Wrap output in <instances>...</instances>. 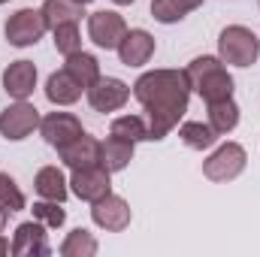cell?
Wrapping results in <instances>:
<instances>
[{
	"instance_id": "6da1fadb",
	"label": "cell",
	"mask_w": 260,
	"mask_h": 257,
	"mask_svg": "<svg viewBox=\"0 0 260 257\" xmlns=\"http://www.w3.org/2000/svg\"><path fill=\"white\" fill-rule=\"evenodd\" d=\"M133 97L148 112L151 139H164L170 130L179 127L182 115L188 112L191 82L185 70H151L133 82Z\"/></svg>"
},
{
	"instance_id": "7a4b0ae2",
	"label": "cell",
	"mask_w": 260,
	"mask_h": 257,
	"mask_svg": "<svg viewBox=\"0 0 260 257\" xmlns=\"http://www.w3.org/2000/svg\"><path fill=\"white\" fill-rule=\"evenodd\" d=\"M185 76L191 82V91H197L206 100V106L233 97V76L227 73L221 58H212V55L194 58L188 64V70H185Z\"/></svg>"
},
{
	"instance_id": "3957f363",
	"label": "cell",
	"mask_w": 260,
	"mask_h": 257,
	"mask_svg": "<svg viewBox=\"0 0 260 257\" xmlns=\"http://www.w3.org/2000/svg\"><path fill=\"white\" fill-rule=\"evenodd\" d=\"M218 55H221L224 64L251 67V64H257L260 40L254 37L251 27H245V24H230V27H224L221 37H218Z\"/></svg>"
},
{
	"instance_id": "277c9868",
	"label": "cell",
	"mask_w": 260,
	"mask_h": 257,
	"mask_svg": "<svg viewBox=\"0 0 260 257\" xmlns=\"http://www.w3.org/2000/svg\"><path fill=\"white\" fill-rule=\"evenodd\" d=\"M3 30H6V43H9V46L27 49V46H37V43L43 40V34L49 30V24H46L43 9L24 6V9H18V12L9 15V21H6Z\"/></svg>"
},
{
	"instance_id": "5b68a950",
	"label": "cell",
	"mask_w": 260,
	"mask_h": 257,
	"mask_svg": "<svg viewBox=\"0 0 260 257\" xmlns=\"http://www.w3.org/2000/svg\"><path fill=\"white\" fill-rule=\"evenodd\" d=\"M245 164H248L245 148H242L239 142H224V145H218V148L206 157L203 176H206L209 182H233V179L245 170Z\"/></svg>"
},
{
	"instance_id": "8992f818",
	"label": "cell",
	"mask_w": 260,
	"mask_h": 257,
	"mask_svg": "<svg viewBox=\"0 0 260 257\" xmlns=\"http://www.w3.org/2000/svg\"><path fill=\"white\" fill-rule=\"evenodd\" d=\"M40 112H37V106L34 103H27V100H15L12 106H6L3 112H0V136H6V139H12V142H18V139H27L34 130L40 127Z\"/></svg>"
},
{
	"instance_id": "52a82bcc",
	"label": "cell",
	"mask_w": 260,
	"mask_h": 257,
	"mask_svg": "<svg viewBox=\"0 0 260 257\" xmlns=\"http://www.w3.org/2000/svg\"><path fill=\"white\" fill-rule=\"evenodd\" d=\"M124 34H127V24H124V18L118 12L100 9V12H91L88 15V37H91L94 46H100L106 52L109 49H118V43L124 40Z\"/></svg>"
},
{
	"instance_id": "ba28073f",
	"label": "cell",
	"mask_w": 260,
	"mask_h": 257,
	"mask_svg": "<svg viewBox=\"0 0 260 257\" xmlns=\"http://www.w3.org/2000/svg\"><path fill=\"white\" fill-rule=\"evenodd\" d=\"M112 173L97 164V167H85V170H73V179H70V191L76 194L79 200L85 203H97L103 200L106 194H112Z\"/></svg>"
},
{
	"instance_id": "9c48e42d",
	"label": "cell",
	"mask_w": 260,
	"mask_h": 257,
	"mask_svg": "<svg viewBox=\"0 0 260 257\" xmlns=\"http://www.w3.org/2000/svg\"><path fill=\"white\" fill-rule=\"evenodd\" d=\"M85 94H88V103L94 112H115L130 100V88L115 76H100Z\"/></svg>"
},
{
	"instance_id": "30bf717a",
	"label": "cell",
	"mask_w": 260,
	"mask_h": 257,
	"mask_svg": "<svg viewBox=\"0 0 260 257\" xmlns=\"http://www.w3.org/2000/svg\"><path fill=\"white\" fill-rule=\"evenodd\" d=\"M91 218H94L97 227H103V230H109V233H121L130 224V206H127L124 197L106 194L103 200L91 203Z\"/></svg>"
},
{
	"instance_id": "8fae6325",
	"label": "cell",
	"mask_w": 260,
	"mask_h": 257,
	"mask_svg": "<svg viewBox=\"0 0 260 257\" xmlns=\"http://www.w3.org/2000/svg\"><path fill=\"white\" fill-rule=\"evenodd\" d=\"M40 133L52 148H64L73 139H79L85 130H82V121L76 115H70V112H49L40 121Z\"/></svg>"
},
{
	"instance_id": "7c38bea8",
	"label": "cell",
	"mask_w": 260,
	"mask_h": 257,
	"mask_svg": "<svg viewBox=\"0 0 260 257\" xmlns=\"http://www.w3.org/2000/svg\"><path fill=\"white\" fill-rule=\"evenodd\" d=\"M12 254L15 257H46L52 254V245L46 239V230H43V221H24L15 227V236H12Z\"/></svg>"
},
{
	"instance_id": "4fadbf2b",
	"label": "cell",
	"mask_w": 260,
	"mask_h": 257,
	"mask_svg": "<svg viewBox=\"0 0 260 257\" xmlns=\"http://www.w3.org/2000/svg\"><path fill=\"white\" fill-rule=\"evenodd\" d=\"M115 52H118L124 67H142L148 64L151 55H154V37L148 30H142V27H130Z\"/></svg>"
},
{
	"instance_id": "5bb4252c",
	"label": "cell",
	"mask_w": 260,
	"mask_h": 257,
	"mask_svg": "<svg viewBox=\"0 0 260 257\" xmlns=\"http://www.w3.org/2000/svg\"><path fill=\"white\" fill-rule=\"evenodd\" d=\"M37 88V67L34 61H12L3 73V91L15 100H27Z\"/></svg>"
},
{
	"instance_id": "9a60e30c",
	"label": "cell",
	"mask_w": 260,
	"mask_h": 257,
	"mask_svg": "<svg viewBox=\"0 0 260 257\" xmlns=\"http://www.w3.org/2000/svg\"><path fill=\"white\" fill-rule=\"evenodd\" d=\"M61 151V160H64L70 170H85V167H97L100 164V142L88 133H82L79 139H73L70 145L58 148Z\"/></svg>"
},
{
	"instance_id": "2e32d148",
	"label": "cell",
	"mask_w": 260,
	"mask_h": 257,
	"mask_svg": "<svg viewBox=\"0 0 260 257\" xmlns=\"http://www.w3.org/2000/svg\"><path fill=\"white\" fill-rule=\"evenodd\" d=\"M82 91H85V88H82L67 70L52 73L49 82H46V97H49V103H55V106H73V103L82 97Z\"/></svg>"
},
{
	"instance_id": "e0dca14e",
	"label": "cell",
	"mask_w": 260,
	"mask_h": 257,
	"mask_svg": "<svg viewBox=\"0 0 260 257\" xmlns=\"http://www.w3.org/2000/svg\"><path fill=\"white\" fill-rule=\"evenodd\" d=\"M34 188L43 200H55V203H64L67 194H70V182L64 179V173L58 167H43L34 179Z\"/></svg>"
},
{
	"instance_id": "ac0fdd59",
	"label": "cell",
	"mask_w": 260,
	"mask_h": 257,
	"mask_svg": "<svg viewBox=\"0 0 260 257\" xmlns=\"http://www.w3.org/2000/svg\"><path fill=\"white\" fill-rule=\"evenodd\" d=\"M133 145H136V142L109 136L106 142H100V164H103L109 173H121L130 160H133Z\"/></svg>"
},
{
	"instance_id": "d6986e66",
	"label": "cell",
	"mask_w": 260,
	"mask_h": 257,
	"mask_svg": "<svg viewBox=\"0 0 260 257\" xmlns=\"http://www.w3.org/2000/svg\"><path fill=\"white\" fill-rule=\"evenodd\" d=\"M64 70L88 91L97 79H100V64H97V58L94 55H88V52H73V55H67V61H64Z\"/></svg>"
},
{
	"instance_id": "ffe728a7",
	"label": "cell",
	"mask_w": 260,
	"mask_h": 257,
	"mask_svg": "<svg viewBox=\"0 0 260 257\" xmlns=\"http://www.w3.org/2000/svg\"><path fill=\"white\" fill-rule=\"evenodd\" d=\"M206 0H151V15L160 21V24H176L182 21L188 12L200 9Z\"/></svg>"
},
{
	"instance_id": "44dd1931",
	"label": "cell",
	"mask_w": 260,
	"mask_h": 257,
	"mask_svg": "<svg viewBox=\"0 0 260 257\" xmlns=\"http://www.w3.org/2000/svg\"><path fill=\"white\" fill-rule=\"evenodd\" d=\"M209 124L218 136H227L230 130H236L239 124V106L236 100H218V103H209Z\"/></svg>"
},
{
	"instance_id": "7402d4cb",
	"label": "cell",
	"mask_w": 260,
	"mask_h": 257,
	"mask_svg": "<svg viewBox=\"0 0 260 257\" xmlns=\"http://www.w3.org/2000/svg\"><path fill=\"white\" fill-rule=\"evenodd\" d=\"M43 15H46V24L52 30L58 24H73V21L79 24V18L85 12H82V3H76V0H46L43 3Z\"/></svg>"
},
{
	"instance_id": "603a6c76",
	"label": "cell",
	"mask_w": 260,
	"mask_h": 257,
	"mask_svg": "<svg viewBox=\"0 0 260 257\" xmlns=\"http://www.w3.org/2000/svg\"><path fill=\"white\" fill-rule=\"evenodd\" d=\"M179 136H182V142H185L188 148H197V151L212 148V145L218 142V133L212 130V124H203V121H185V124L179 127Z\"/></svg>"
},
{
	"instance_id": "cb8c5ba5",
	"label": "cell",
	"mask_w": 260,
	"mask_h": 257,
	"mask_svg": "<svg viewBox=\"0 0 260 257\" xmlns=\"http://www.w3.org/2000/svg\"><path fill=\"white\" fill-rule=\"evenodd\" d=\"M58 251L64 257H94L97 254V239H94L85 227H79V230L67 233V239L61 242Z\"/></svg>"
},
{
	"instance_id": "d4e9b609",
	"label": "cell",
	"mask_w": 260,
	"mask_h": 257,
	"mask_svg": "<svg viewBox=\"0 0 260 257\" xmlns=\"http://www.w3.org/2000/svg\"><path fill=\"white\" fill-rule=\"evenodd\" d=\"M109 136H118V139H127V142H142V139H151L148 124L139 118V115H121L109 124Z\"/></svg>"
},
{
	"instance_id": "484cf974",
	"label": "cell",
	"mask_w": 260,
	"mask_h": 257,
	"mask_svg": "<svg viewBox=\"0 0 260 257\" xmlns=\"http://www.w3.org/2000/svg\"><path fill=\"white\" fill-rule=\"evenodd\" d=\"M52 34H55V49H58L64 58L82 49V34H79V24H76V21H73V24H58V27H52Z\"/></svg>"
},
{
	"instance_id": "4316f807",
	"label": "cell",
	"mask_w": 260,
	"mask_h": 257,
	"mask_svg": "<svg viewBox=\"0 0 260 257\" xmlns=\"http://www.w3.org/2000/svg\"><path fill=\"white\" fill-rule=\"evenodd\" d=\"M0 206H6L9 212H21L24 209V194L15 185V179L9 173H0Z\"/></svg>"
},
{
	"instance_id": "83f0119b",
	"label": "cell",
	"mask_w": 260,
	"mask_h": 257,
	"mask_svg": "<svg viewBox=\"0 0 260 257\" xmlns=\"http://www.w3.org/2000/svg\"><path fill=\"white\" fill-rule=\"evenodd\" d=\"M30 212H34V218H37V221H43L46 227H55V230L67 221V212L61 209V203H55V200L34 203V209H30Z\"/></svg>"
},
{
	"instance_id": "f1b7e54d",
	"label": "cell",
	"mask_w": 260,
	"mask_h": 257,
	"mask_svg": "<svg viewBox=\"0 0 260 257\" xmlns=\"http://www.w3.org/2000/svg\"><path fill=\"white\" fill-rule=\"evenodd\" d=\"M3 254H12V242L0 236V257H3Z\"/></svg>"
},
{
	"instance_id": "f546056e",
	"label": "cell",
	"mask_w": 260,
	"mask_h": 257,
	"mask_svg": "<svg viewBox=\"0 0 260 257\" xmlns=\"http://www.w3.org/2000/svg\"><path fill=\"white\" fill-rule=\"evenodd\" d=\"M6 218H9V209L0 206V233H3V227H6Z\"/></svg>"
},
{
	"instance_id": "4dcf8cb0",
	"label": "cell",
	"mask_w": 260,
	"mask_h": 257,
	"mask_svg": "<svg viewBox=\"0 0 260 257\" xmlns=\"http://www.w3.org/2000/svg\"><path fill=\"white\" fill-rule=\"evenodd\" d=\"M112 3H118V6H130L133 0H112Z\"/></svg>"
},
{
	"instance_id": "1f68e13d",
	"label": "cell",
	"mask_w": 260,
	"mask_h": 257,
	"mask_svg": "<svg viewBox=\"0 0 260 257\" xmlns=\"http://www.w3.org/2000/svg\"><path fill=\"white\" fill-rule=\"evenodd\" d=\"M76 3H82V6H85V3H94V0H76Z\"/></svg>"
},
{
	"instance_id": "d6a6232c",
	"label": "cell",
	"mask_w": 260,
	"mask_h": 257,
	"mask_svg": "<svg viewBox=\"0 0 260 257\" xmlns=\"http://www.w3.org/2000/svg\"><path fill=\"white\" fill-rule=\"evenodd\" d=\"M0 3H9V0H0Z\"/></svg>"
}]
</instances>
